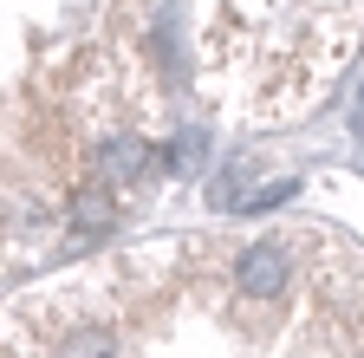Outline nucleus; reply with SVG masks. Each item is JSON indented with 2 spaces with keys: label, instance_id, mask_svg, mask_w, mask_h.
<instances>
[{
  "label": "nucleus",
  "instance_id": "nucleus-1",
  "mask_svg": "<svg viewBox=\"0 0 364 358\" xmlns=\"http://www.w3.org/2000/svg\"><path fill=\"white\" fill-rule=\"evenodd\" d=\"M91 163H98L105 189H144L150 176H156V150H150L144 137H105Z\"/></svg>",
  "mask_w": 364,
  "mask_h": 358
},
{
  "label": "nucleus",
  "instance_id": "nucleus-7",
  "mask_svg": "<svg viewBox=\"0 0 364 358\" xmlns=\"http://www.w3.org/2000/svg\"><path fill=\"white\" fill-rule=\"evenodd\" d=\"M351 130H358V137H364V92H358V111H351Z\"/></svg>",
  "mask_w": 364,
  "mask_h": 358
},
{
  "label": "nucleus",
  "instance_id": "nucleus-4",
  "mask_svg": "<svg viewBox=\"0 0 364 358\" xmlns=\"http://www.w3.org/2000/svg\"><path fill=\"white\" fill-rule=\"evenodd\" d=\"M163 163H169L176 176H196V169L208 163V137H196V130H182V137L169 144V157H163Z\"/></svg>",
  "mask_w": 364,
  "mask_h": 358
},
{
  "label": "nucleus",
  "instance_id": "nucleus-3",
  "mask_svg": "<svg viewBox=\"0 0 364 358\" xmlns=\"http://www.w3.org/2000/svg\"><path fill=\"white\" fill-rule=\"evenodd\" d=\"M72 228L78 235H111V196L105 189H85L78 209H72Z\"/></svg>",
  "mask_w": 364,
  "mask_h": 358
},
{
  "label": "nucleus",
  "instance_id": "nucleus-5",
  "mask_svg": "<svg viewBox=\"0 0 364 358\" xmlns=\"http://www.w3.org/2000/svg\"><path fill=\"white\" fill-rule=\"evenodd\" d=\"M59 358H117V345H111V332L85 326V332H72V339L59 345Z\"/></svg>",
  "mask_w": 364,
  "mask_h": 358
},
{
  "label": "nucleus",
  "instance_id": "nucleus-2",
  "mask_svg": "<svg viewBox=\"0 0 364 358\" xmlns=\"http://www.w3.org/2000/svg\"><path fill=\"white\" fill-rule=\"evenodd\" d=\"M287 280H293V260H287V248H280V241H254V248L241 254V267H235V287H241V293H254V300L287 293Z\"/></svg>",
  "mask_w": 364,
  "mask_h": 358
},
{
  "label": "nucleus",
  "instance_id": "nucleus-6",
  "mask_svg": "<svg viewBox=\"0 0 364 358\" xmlns=\"http://www.w3.org/2000/svg\"><path fill=\"white\" fill-rule=\"evenodd\" d=\"M293 189H299V183H267V189H260V196H254L247 209H273V202H287Z\"/></svg>",
  "mask_w": 364,
  "mask_h": 358
}]
</instances>
